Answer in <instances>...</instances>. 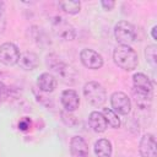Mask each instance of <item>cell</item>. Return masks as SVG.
<instances>
[{"label": "cell", "mask_w": 157, "mask_h": 157, "mask_svg": "<svg viewBox=\"0 0 157 157\" xmlns=\"http://www.w3.org/2000/svg\"><path fill=\"white\" fill-rule=\"evenodd\" d=\"M114 37L120 45H129L136 38L135 27L128 21H119L114 26Z\"/></svg>", "instance_id": "5b68a950"}, {"label": "cell", "mask_w": 157, "mask_h": 157, "mask_svg": "<svg viewBox=\"0 0 157 157\" xmlns=\"http://www.w3.org/2000/svg\"><path fill=\"white\" fill-rule=\"evenodd\" d=\"M6 27V17H5V2L0 1V34L4 32Z\"/></svg>", "instance_id": "7402d4cb"}, {"label": "cell", "mask_w": 157, "mask_h": 157, "mask_svg": "<svg viewBox=\"0 0 157 157\" xmlns=\"http://www.w3.org/2000/svg\"><path fill=\"white\" fill-rule=\"evenodd\" d=\"M59 7L69 13V15H75L78 13L81 10V2L78 0H65V1H59Z\"/></svg>", "instance_id": "ac0fdd59"}, {"label": "cell", "mask_w": 157, "mask_h": 157, "mask_svg": "<svg viewBox=\"0 0 157 157\" xmlns=\"http://www.w3.org/2000/svg\"><path fill=\"white\" fill-rule=\"evenodd\" d=\"M145 56H146L147 63L152 67H156L157 66V47L155 44H150V45L146 47V49H145Z\"/></svg>", "instance_id": "ffe728a7"}, {"label": "cell", "mask_w": 157, "mask_h": 157, "mask_svg": "<svg viewBox=\"0 0 157 157\" xmlns=\"http://www.w3.org/2000/svg\"><path fill=\"white\" fill-rule=\"evenodd\" d=\"M58 81L56 77L50 72H43L37 78V86L42 92L50 93L56 88Z\"/></svg>", "instance_id": "7c38bea8"}, {"label": "cell", "mask_w": 157, "mask_h": 157, "mask_svg": "<svg viewBox=\"0 0 157 157\" xmlns=\"http://www.w3.org/2000/svg\"><path fill=\"white\" fill-rule=\"evenodd\" d=\"M50 26H52V32L56 38H59L63 42H69L74 40L76 37V31L69 23L64 17L61 16H55L50 20Z\"/></svg>", "instance_id": "277c9868"}, {"label": "cell", "mask_w": 157, "mask_h": 157, "mask_svg": "<svg viewBox=\"0 0 157 157\" xmlns=\"http://www.w3.org/2000/svg\"><path fill=\"white\" fill-rule=\"evenodd\" d=\"M60 115H61V120H63L66 125H69V126H76V125L78 124L77 118H76L75 115H72L71 112L63 110V112L60 113Z\"/></svg>", "instance_id": "44dd1931"}, {"label": "cell", "mask_w": 157, "mask_h": 157, "mask_svg": "<svg viewBox=\"0 0 157 157\" xmlns=\"http://www.w3.org/2000/svg\"><path fill=\"white\" fill-rule=\"evenodd\" d=\"M132 96L135 98V103L140 109H148L151 107V101H152V93L141 91L137 88H132Z\"/></svg>", "instance_id": "9a60e30c"}, {"label": "cell", "mask_w": 157, "mask_h": 157, "mask_svg": "<svg viewBox=\"0 0 157 157\" xmlns=\"http://www.w3.org/2000/svg\"><path fill=\"white\" fill-rule=\"evenodd\" d=\"M7 93H9V90H7L6 85L0 81V105H1V104L4 103V101L7 98Z\"/></svg>", "instance_id": "cb8c5ba5"}, {"label": "cell", "mask_w": 157, "mask_h": 157, "mask_svg": "<svg viewBox=\"0 0 157 157\" xmlns=\"http://www.w3.org/2000/svg\"><path fill=\"white\" fill-rule=\"evenodd\" d=\"M45 64L48 66V69L64 83L66 85H72L75 82V78L77 76V72L76 70L66 64L59 55L52 53L49 55H47V59H45Z\"/></svg>", "instance_id": "6da1fadb"}, {"label": "cell", "mask_w": 157, "mask_h": 157, "mask_svg": "<svg viewBox=\"0 0 157 157\" xmlns=\"http://www.w3.org/2000/svg\"><path fill=\"white\" fill-rule=\"evenodd\" d=\"M20 50L16 44L11 42H6L0 45V63L6 66H12L18 63Z\"/></svg>", "instance_id": "8992f818"}, {"label": "cell", "mask_w": 157, "mask_h": 157, "mask_svg": "<svg viewBox=\"0 0 157 157\" xmlns=\"http://www.w3.org/2000/svg\"><path fill=\"white\" fill-rule=\"evenodd\" d=\"M94 153L97 157H110L112 156V144L107 139H99L94 144Z\"/></svg>", "instance_id": "e0dca14e"}, {"label": "cell", "mask_w": 157, "mask_h": 157, "mask_svg": "<svg viewBox=\"0 0 157 157\" xmlns=\"http://www.w3.org/2000/svg\"><path fill=\"white\" fill-rule=\"evenodd\" d=\"M132 82H134V87H135V88L152 93L153 85H152L151 80H150L145 74H142V72L135 74V75L132 76Z\"/></svg>", "instance_id": "2e32d148"}, {"label": "cell", "mask_w": 157, "mask_h": 157, "mask_svg": "<svg viewBox=\"0 0 157 157\" xmlns=\"http://www.w3.org/2000/svg\"><path fill=\"white\" fill-rule=\"evenodd\" d=\"M21 69L23 70H27V71H31V70H34L38 67L39 65V59H38V55L33 52H25L22 54H20V59H18V63Z\"/></svg>", "instance_id": "4fadbf2b"}, {"label": "cell", "mask_w": 157, "mask_h": 157, "mask_svg": "<svg viewBox=\"0 0 157 157\" xmlns=\"http://www.w3.org/2000/svg\"><path fill=\"white\" fill-rule=\"evenodd\" d=\"M156 31H157V26H153L152 29H151V37L153 40H157V34H156Z\"/></svg>", "instance_id": "484cf974"}, {"label": "cell", "mask_w": 157, "mask_h": 157, "mask_svg": "<svg viewBox=\"0 0 157 157\" xmlns=\"http://www.w3.org/2000/svg\"><path fill=\"white\" fill-rule=\"evenodd\" d=\"M31 128V119L27 117H23L20 121H18V129L21 131H27Z\"/></svg>", "instance_id": "603a6c76"}, {"label": "cell", "mask_w": 157, "mask_h": 157, "mask_svg": "<svg viewBox=\"0 0 157 157\" xmlns=\"http://www.w3.org/2000/svg\"><path fill=\"white\" fill-rule=\"evenodd\" d=\"M101 5H102V7H103L104 10L110 11V10L115 6V2H114L113 0H102V1H101Z\"/></svg>", "instance_id": "d4e9b609"}, {"label": "cell", "mask_w": 157, "mask_h": 157, "mask_svg": "<svg viewBox=\"0 0 157 157\" xmlns=\"http://www.w3.org/2000/svg\"><path fill=\"white\" fill-rule=\"evenodd\" d=\"M60 101H61V104L66 112H74L80 105V97H78L77 92L74 90H70V88L64 90L61 92Z\"/></svg>", "instance_id": "30bf717a"}, {"label": "cell", "mask_w": 157, "mask_h": 157, "mask_svg": "<svg viewBox=\"0 0 157 157\" xmlns=\"http://www.w3.org/2000/svg\"><path fill=\"white\" fill-rule=\"evenodd\" d=\"M113 60L120 69L125 71L136 69L139 64L137 54L130 45H118L113 52Z\"/></svg>", "instance_id": "7a4b0ae2"}, {"label": "cell", "mask_w": 157, "mask_h": 157, "mask_svg": "<svg viewBox=\"0 0 157 157\" xmlns=\"http://www.w3.org/2000/svg\"><path fill=\"white\" fill-rule=\"evenodd\" d=\"M70 152L72 157H88V145L81 136H74L70 140Z\"/></svg>", "instance_id": "8fae6325"}, {"label": "cell", "mask_w": 157, "mask_h": 157, "mask_svg": "<svg viewBox=\"0 0 157 157\" xmlns=\"http://www.w3.org/2000/svg\"><path fill=\"white\" fill-rule=\"evenodd\" d=\"M110 109L120 115H126L131 110L130 98L124 92H114L110 96Z\"/></svg>", "instance_id": "52a82bcc"}, {"label": "cell", "mask_w": 157, "mask_h": 157, "mask_svg": "<svg viewBox=\"0 0 157 157\" xmlns=\"http://www.w3.org/2000/svg\"><path fill=\"white\" fill-rule=\"evenodd\" d=\"M102 114L107 121V125H109L113 129H118L120 126V119L114 110H112L110 108H104Z\"/></svg>", "instance_id": "d6986e66"}, {"label": "cell", "mask_w": 157, "mask_h": 157, "mask_svg": "<svg viewBox=\"0 0 157 157\" xmlns=\"http://www.w3.org/2000/svg\"><path fill=\"white\" fill-rule=\"evenodd\" d=\"M88 123H90V126L91 129L94 131V132H104L107 130V121L103 117V114L101 112H91L90 113V117H88Z\"/></svg>", "instance_id": "5bb4252c"}, {"label": "cell", "mask_w": 157, "mask_h": 157, "mask_svg": "<svg viewBox=\"0 0 157 157\" xmlns=\"http://www.w3.org/2000/svg\"><path fill=\"white\" fill-rule=\"evenodd\" d=\"M80 60L83 64V66L92 69V70H97L101 69L103 66V58L99 53H97L93 49L90 48H85L81 50L80 53Z\"/></svg>", "instance_id": "ba28073f"}, {"label": "cell", "mask_w": 157, "mask_h": 157, "mask_svg": "<svg viewBox=\"0 0 157 157\" xmlns=\"http://www.w3.org/2000/svg\"><path fill=\"white\" fill-rule=\"evenodd\" d=\"M156 139L152 134H145L139 145V151L142 157H156Z\"/></svg>", "instance_id": "9c48e42d"}, {"label": "cell", "mask_w": 157, "mask_h": 157, "mask_svg": "<svg viewBox=\"0 0 157 157\" xmlns=\"http://www.w3.org/2000/svg\"><path fill=\"white\" fill-rule=\"evenodd\" d=\"M83 96L93 107H102L107 101L105 88L97 81H88L83 86Z\"/></svg>", "instance_id": "3957f363"}]
</instances>
